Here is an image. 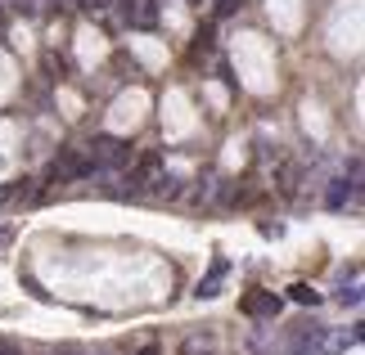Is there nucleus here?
Wrapping results in <instances>:
<instances>
[{
  "instance_id": "9b49d317",
  "label": "nucleus",
  "mask_w": 365,
  "mask_h": 355,
  "mask_svg": "<svg viewBox=\"0 0 365 355\" xmlns=\"http://www.w3.org/2000/svg\"><path fill=\"white\" fill-rule=\"evenodd\" d=\"M73 5L86 14V18H100V23H113V0H73Z\"/></svg>"
},
{
  "instance_id": "412c9836",
  "label": "nucleus",
  "mask_w": 365,
  "mask_h": 355,
  "mask_svg": "<svg viewBox=\"0 0 365 355\" xmlns=\"http://www.w3.org/2000/svg\"><path fill=\"white\" fill-rule=\"evenodd\" d=\"M0 243H5V230H0Z\"/></svg>"
},
{
  "instance_id": "dca6fc26",
  "label": "nucleus",
  "mask_w": 365,
  "mask_h": 355,
  "mask_svg": "<svg viewBox=\"0 0 365 355\" xmlns=\"http://www.w3.org/2000/svg\"><path fill=\"white\" fill-rule=\"evenodd\" d=\"M0 9H23V14H36L32 0H0Z\"/></svg>"
},
{
  "instance_id": "0eeeda50",
  "label": "nucleus",
  "mask_w": 365,
  "mask_h": 355,
  "mask_svg": "<svg viewBox=\"0 0 365 355\" xmlns=\"http://www.w3.org/2000/svg\"><path fill=\"white\" fill-rule=\"evenodd\" d=\"M230 279V261L226 257H217L212 265H207V275L199 279V288H194V297H199V302H212V297L221 292V283Z\"/></svg>"
},
{
  "instance_id": "6e6552de",
  "label": "nucleus",
  "mask_w": 365,
  "mask_h": 355,
  "mask_svg": "<svg viewBox=\"0 0 365 355\" xmlns=\"http://www.w3.org/2000/svg\"><path fill=\"white\" fill-rule=\"evenodd\" d=\"M217 194H221V176L212 171V166H207V171L194 180V189H190V198L194 203H217Z\"/></svg>"
},
{
  "instance_id": "f8f14e48",
  "label": "nucleus",
  "mask_w": 365,
  "mask_h": 355,
  "mask_svg": "<svg viewBox=\"0 0 365 355\" xmlns=\"http://www.w3.org/2000/svg\"><path fill=\"white\" fill-rule=\"evenodd\" d=\"M180 355H217V342H212V337H199V333H194V337H185V342H180Z\"/></svg>"
},
{
  "instance_id": "2eb2a0df",
  "label": "nucleus",
  "mask_w": 365,
  "mask_h": 355,
  "mask_svg": "<svg viewBox=\"0 0 365 355\" xmlns=\"http://www.w3.org/2000/svg\"><path fill=\"white\" fill-rule=\"evenodd\" d=\"M244 0H217V18H230V14H240Z\"/></svg>"
},
{
  "instance_id": "1a4fd4ad",
  "label": "nucleus",
  "mask_w": 365,
  "mask_h": 355,
  "mask_svg": "<svg viewBox=\"0 0 365 355\" xmlns=\"http://www.w3.org/2000/svg\"><path fill=\"white\" fill-rule=\"evenodd\" d=\"M212 50H217V27H212V23H203L199 32H194L190 59H194V63H203V59H207V54H212Z\"/></svg>"
},
{
  "instance_id": "423d86ee",
  "label": "nucleus",
  "mask_w": 365,
  "mask_h": 355,
  "mask_svg": "<svg viewBox=\"0 0 365 355\" xmlns=\"http://www.w3.org/2000/svg\"><path fill=\"white\" fill-rule=\"evenodd\" d=\"M158 176H163V153L149 149L145 158L131 166V189H149V184H158Z\"/></svg>"
},
{
  "instance_id": "9d476101",
  "label": "nucleus",
  "mask_w": 365,
  "mask_h": 355,
  "mask_svg": "<svg viewBox=\"0 0 365 355\" xmlns=\"http://www.w3.org/2000/svg\"><path fill=\"white\" fill-rule=\"evenodd\" d=\"M298 180H302V166H298V162H289V158L275 162V184H279V194H298Z\"/></svg>"
},
{
  "instance_id": "7ed1b4c3",
  "label": "nucleus",
  "mask_w": 365,
  "mask_h": 355,
  "mask_svg": "<svg viewBox=\"0 0 365 355\" xmlns=\"http://www.w3.org/2000/svg\"><path fill=\"white\" fill-rule=\"evenodd\" d=\"M59 180H86V176H95V166H91V158H86V149H63L59 158H54V166H50Z\"/></svg>"
},
{
  "instance_id": "39448f33",
  "label": "nucleus",
  "mask_w": 365,
  "mask_h": 355,
  "mask_svg": "<svg viewBox=\"0 0 365 355\" xmlns=\"http://www.w3.org/2000/svg\"><path fill=\"white\" fill-rule=\"evenodd\" d=\"M240 310L248 319H275L279 310H284V302H279L275 292H266V288H257V292H248L244 302H240Z\"/></svg>"
},
{
  "instance_id": "aec40b11",
  "label": "nucleus",
  "mask_w": 365,
  "mask_h": 355,
  "mask_svg": "<svg viewBox=\"0 0 365 355\" xmlns=\"http://www.w3.org/2000/svg\"><path fill=\"white\" fill-rule=\"evenodd\" d=\"M135 355H163V351H158V346H140Z\"/></svg>"
},
{
  "instance_id": "6ab92c4d",
  "label": "nucleus",
  "mask_w": 365,
  "mask_h": 355,
  "mask_svg": "<svg viewBox=\"0 0 365 355\" xmlns=\"http://www.w3.org/2000/svg\"><path fill=\"white\" fill-rule=\"evenodd\" d=\"M14 194H19V180H14V184H0V207H5Z\"/></svg>"
},
{
  "instance_id": "20e7f679",
  "label": "nucleus",
  "mask_w": 365,
  "mask_h": 355,
  "mask_svg": "<svg viewBox=\"0 0 365 355\" xmlns=\"http://www.w3.org/2000/svg\"><path fill=\"white\" fill-rule=\"evenodd\" d=\"M325 337H329L325 324H302V329L289 337V355H320L325 351Z\"/></svg>"
},
{
  "instance_id": "ddd939ff",
  "label": "nucleus",
  "mask_w": 365,
  "mask_h": 355,
  "mask_svg": "<svg viewBox=\"0 0 365 355\" xmlns=\"http://www.w3.org/2000/svg\"><path fill=\"white\" fill-rule=\"evenodd\" d=\"M289 297H293L298 306H320V292H316V288H307V283H293Z\"/></svg>"
},
{
  "instance_id": "4468645a",
  "label": "nucleus",
  "mask_w": 365,
  "mask_h": 355,
  "mask_svg": "<svg viewBox=\"0 0 365 355\" xmlns=\"http://www.w3.org/2000/svg\"><path fill=\"white\" fill-rule=\"evenodd\" d=\"M46 73H50V77H54V73H68V59H59V54L50 50V54H46Z\"/></svg>"
},
{
  "instance_id": "f3484780",
  "label": "nucleus",
  "mask_w": 365,
  "mask_h": 355,
  "mask_svg": "<svg viewBox=\"0 0 365 355\" xmlns=\"http://www.w3.org/2000/svg\"><path fill=\"white\" fill-rule=\"evenodd\" d=\"M36 14H46V9H63V5H73V0H32Z\"/></svg>"
},
{
  "instance_id": "f03ea898",
  "label": "nucleus",
  "mask_w": 365,
  "mask_h": 355,
  "mask_svg": "<svg viewBox=\"0 0 365 355\" xmlns=\"http://www.w3.org/2000/svg\"><path fill=\"white\" fill-rule=\"evenodd\" d=\"M113 23L131 32H149L158 27V0H113Z\"/></svg>"
},
{
  "instance_id": "a211bd4d",
  "label": "nucleus",
  "mask_w": 365,
  "mask_h": 355,
  "mask_svg": "<svg viewBox=\"0 0 365 355\" xmlns=\"http://www.w3.org/2000/svg\"><path fill=\"white\" fill-rule=\"evenodd\" d=\"M0 355H23V346L9 342V337H0Z\"/></svg>"
},
{
  "instance_id": "f257e3e1",
  "label": "nucleus",
  "mask_w": 365,
  "mask_h": 355,
  "mask_svg": "<svg viewBox=\"0 0 365 355\" xmlns=\"http://www.w3.org/2000/svg\"><path fill=\"white\" fill-rule=\"evenodd\" d=\"M86 158H91L95 171H122V166H131V144H126L122 135L100 131V135L86 144Z\"/></svg>"
}]
</instances>
